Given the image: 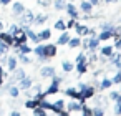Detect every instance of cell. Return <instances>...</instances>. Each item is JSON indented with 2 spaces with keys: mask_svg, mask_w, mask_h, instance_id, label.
I'll list each match as a JSON object with an SVG mask.
<instances>
[{
  "mask_svg": "<svg viewBox=\"0 0 121 116\" xmlns=\"http://www.w3.org/2000/svg\"><path fill=\"white\" fill-rule=\"evenodd\" d=\"M83 108H85V101L81 99H71L68 104H65V109L68 113H81Z\"/></svg>",
  "mask_w": 121,
  "mask_h": 116,
  "instance_id": "obj_1",
  "label": "cell"
},
{
  "mask_svg": "<svg viewBox=\"0 0 121 116\" xmlns=\"http://www.w3.org/2000/svg\"><path fill=\"white\" fill-rule=\"evenodd\" d=\"M75 30H76V35L78 37H86V35H95V30H91V28H88L85 23H78L76 22V25H75Z\"/></svg>",
  "mask_w": 121,
  "mask_h": 116,
  "instance_id": "obj_2",
  "label": "cell"
},
{
  "mask_svg": "<svg viewBox=\"0 0 121 116\" xmlns=\"http://www.w3.org/2000/svg\"><path fill=\"white\" fill-rule=\"evenodd\" d=\"M56 45H52V43H48V45H43V55L48 58V60H52V58H55L56 56Z\"/></svg>",
  "mask_w": 121,
  "mask_h": 116,
  "instance_id": "obj_3",
  "label": "cell"
},
{
  "mask_svg": "<svg viewBox=\"0 0 121 116\" xmlns=\"http://www.w3.org/2000/svg\"><path fill=\"white\" fill-rule=\"evenodd\" d=\"M53 75H55V68H53V66H42V68H40V76H42L43 80L52 78Z\"/></svg>",
  "mask_w": 121,
  "mask_h": 116,
  "instance_id": "obj_4",
  "label": "cell"
},
{
  "mask_svg": "<svg viewBox=\"0 0 121 116\" xmlns=\"http://www.w3.org/2000/svg\"><path fill=\"white\" fill-rule=\"evenodd\" d=\"M65 12H66V13H68V17H71V18H78V15H80L78 9H76L73 4H66V7H65Z\"/></svg>",
  "mask_w": 121,
  "mask_h": 116,
  "instance_id": "obj_5",
  "label": "cell"
},
{
  "mask_svg": "<svg viewBox=\"0 0 121 116\" xmlns=\"http://www.w3.org/2000/svg\"><path fill=\"white\" fill-rule=\"evenodd\" d=\"M23 12H25V7H23V4H20V2H15V4L12 5V13H13V17H20Z\"/></svg>",
  "mask_w": 121,
  "mask_h": 116,
  "instance_id": "obj_6",
  "label": "cell"
},
{
  "mask_svg": "<svg viewBox=\"0 0 121 116\" xmlns=\"http://www.w3.org/2000/svg\"><path fill=\"white\" fill-rule=\"evenodd\" d=\"M32 85H33V80H32L30 76H23V78L18 81V88H20V90H28Z\"/></svg>",
  "mask_w": 121,
  "mask_h": 116,
  "instance_id": "obj_7",
  "label": "cell"
},
{
  "mask_svg": "<svg viewBox=\"0 0 121 116\" xmlns=\"http://www.w3.org/2000/svg\"><path fill=\"white\" fill-rule=\"evenodd\" d=\"M93 4L91 2H88V0H81V4H80V10L83 12V13H91L93 12Z\"/></svg>",
  "mask_w": 121,
  "mask_h": 116,
  "instance_id": "obj_8",
  "label": "cell"
},
{
  "mask_svg": "<svg viewBox=\"0 0 121 116\" xmlns=\"http://www.w3.org/2000/svg\"><path fill=\"white\" fill-rule=\"evenodd\" d=\"M65 95L71 99H80V93H78V88H73V86H68L65 90Z\"/></svg>",
  "mask_w": 121,
  "mask_h": 116,
  "instance_id": "obj_9",
  "label": "cell"
},
{
  "mask_svg": "<svg viewBox=\"0 0 121 116\" xmlns=\"http://www.w3.org/2000/svg\"><path fill=\"white\" fill-rule=\"evenodd\" d=\"M111 86H113V81H111V78L104 76V78L99 81V85H98V90H99V91H103V90H108V88H111Z\"/></svg>",
  "mask_w": 121,
  "mask_h": 116,
  "instance_id": "obj_10",
  "label": "cell"
},
{
  "mask_svg": "<svg viewBox=\"0 0 121 116\" xmlns=\"http://www.w3.org/2000/svg\"><path fill=\"white\" fill-rule=\"evenodd\" d=\"M23 76H27V73H25L23 68H15V70L12 71V78H13L15 81H20Z\"/></svg>",
  "mask_w": 121,
  "mask_h": 116,
  "instance_id": "obj_11",
  "label": "cell"
},
{
  "mask_svg": "<svg viewBox=\"0 0 121 116\" xmlns=\"http://www.w3.org/2000/svg\"><path fill=\"white\" fill-rule=\"evenodd\" d=\"M68 40H70V35L66 33V30H63L61 32V35L58 37V40H56V45L58 47H63V45H66L68 43Z\"/></svg>",
  "mask_w": 121,
  "mask_h": 116,
  "instance_id": "obj_12",
  "label": "cell"
},
{
  "mask_svg": "<svg viewBox=\"0 0 121 116\" xmlns=\"http://www.w3.org/2000/svg\"><path fill=\"white\" fill-rule=\"evenodd\" d=\"M17 63H18V58L17 56H7V68L10 70V71H13L15 68H17Z\"/></svg>",
  "mask_w": 121,
  "mask_h": 116,
  "instance_id": "obj_13",
  "label": "cell"
},
{
  "mask_svg": "<svg viewBox=\"0 0 121 116\" xmlns=\"http://www.w3.org/2000/svg\"><path fill=\"white\" fill-rule=\"evenodd\" d=\"M7 91H9V95H10L12 98H15V99L20 96V88L15 86V85H9V86H7Z\"/></svg>",
  "mask_w": 121,
  "mask_h": 116,
  "instance_id": "obj_14",
  "label": "cell"
},
{
  "mask_svg": "<svg viewBox=\"0 0 121 116\" xmlns=\"http://www.w3.org/2000/svg\"><path fill=\"white\" fill-rule=\"evenodd\" d=\"M47 20H48L47 13H38L37 17H33V25H43Z\"/></svg>",
  "mask_w": 121,
  "mask_h": 116,
  "instance_id": "obj_15",
  "label": "cell"
},
{
  "mask_svg": "<svg viewBox=\"0 0 121 116\" xmlns=\"http://www.w3.org/2000/svg\"><path fill=\"white\" fill-rule=\"evenodd\" d=\"M38 38H40V42L50 40V38H52V30H50V28H43V30L38 33Z\"/></svg>",
  "mask_w": 121,
  "mask_h": 116,
  "instance_id": "obj_16",
  "label": "cell"
},
{
  "mask_svg": "<svg viewBox=\"0 0 121 116\" xmlns=\"http://www.w3.org/2000/svg\"><path fill=\"white\" fill-rule=\"evenodd\" d=\"M80 42H81V38H80V37H73V38H70V40H68L66 47H68L70 50H73V48H80Z\"/></svg>",
  "mask_w": 121,
  "mask_h": 116,
  "instance_id": "obj_17",
  "label": "cell"
},
{
  "mask_svg": "<svg viewBox=\"0 0 121 116\" xmlns=\"http://www.w3.org/2000/svg\"><path fill=\"white\" fill-rule=\"evenodd\" d=\"M61 68H63L65 73H71V71L75 70V65H73L70 60H63V61H61Z\"/></svg>",
  "mask_w": 121,
  "mask_h": 116,
  "instance_id": "obj_18",
  "label": "cell"
},
{
  "mask_svg": "<svg viewBox=\"0 0 121 116\" xmlns=\"http://www.w3.org/2000/svg\"><path fill=\"white\" fill-rule=\"evenodd\" d=\"M17 58H18V61H20L22 65H30V63H32V58H30L27 53H17Z\"/></svg>",
  "mask_w": 121,
  "mask_h": 116,
  "instance_id": "obj_19",
  "label": "cell"
},
{
  "mask_svg": "<svg viewBox=\"0 0 121 116\" xmlns=\"http://www.w3.org/2000/svg\"><path fill=\"white\" fill-rule=\"evenodd\" d=\"M75 68H76L78 75H85V73L88 71V65H86V61H80V63H76Z\"/></svg>",
  "mask_w": 121,
  "mask_h": 116,
  "instance_id": "obj_20",
  "label": "cell"
},
{
  "mask_svg": "<svg viewBox=\"0 0 121 116\" xmlns=\"http://www.w3.org/2000/svg\"><path fill=\"white\" fill-rule=\"evenodd\" d=\"M66 0H53V7H55V10H58V12H61V10H65V7H66Z\"/></svg>",
  "mask_w": 121,
  "mask_h": 116,
  "instance_id": "obj_21",
  "label": "cell"
},
{
  "mask_svg": "<svg viewBox=\"0 0 121 116\" xmlns=\"http://www.w3.org/2000/svg\"><path fill=\"white\" fill-rule=\"evenodd\" d=\"M23 106L28 108V109H33L35 106H38V99H37V98H28V99L23 103Z\"/></svg>",
  "mask_w": 121,
  "mask_h": 116,
  "instance_id": "obj_22",
  "label": "cell"
},
{
  "mask_svg": "<svg viewBox=\"0 0 121 116\" xmlns=\"http://www.w3.org/2000/svg\"><path fill=\"white\" fill-rule=\"evenodd\" d=\"M99 42H103V40H109V38H113V32L111 30H101V33H99Z\"/></svg>",
  "mask_w": 121,
  "mask_h": 116,
  "instance_id": "obj_23",
  "label": "cell"
},
{
  "mask_svg": "<svg viewBox=\"0 0 121 116\" xmlns=\"http://www.w3.org/2000/svg\"><path fill=\"white\" fill-rule=\"evenodd\" d=\"M98 50H101V55H103V56H109V55L114 52V47H111V45H106V47H103V48H98Z\"/></svg>",
  "mask_w": 121,
  "mask_h": 116,
  "instance_id": "obj_24",
  "label": "cell"
},
{
  "mask_svg": "<svg viewBox=\"0 0 121 116\" xmlns=\"http://www.w3.org/2000/svg\"><path fill=\"white\" fill-rule=\"evenodd\" d=\"M53 27H55L56 30H60V32H63V30H66V25H65V20H63V18H60V20H56V22L53 23Z\"/></svg>",
  "mask_w": 121,
  "mask_h": 116,
  "instance_id": "obj_25",
  "label": "cell"
},
{
  "mask_svg": "<svg viewBox=\"0 0 121 116\" xmlns=\"http://www.w3.org/2000/svg\"><path fill=\"white\" fill-rule=\"evenodd\" d=\"M108 99H111V101H118V99H121V91H119V90H118V91H109Z\"/></svg>",
  "mask_w": 121,
  "mask_h": 116,
  "instance_id": "obj_26",
  "label": "cell"
},
{
  "mask_svg": "<svg viewBox=\"0 0 121 116\" xmlns=\"http://www.w3.org/2000/svg\"><path fill=\"white\" fill-rule=\"evenodd\" d=\"M113 28H114V23L113 22H104V23L99 25V30H111L113 32Z\"/></svg>",
  "mask_w": 121,
  "mask_h": 116,
  "instance_id": "obj_27",
  "label": "cell"
},
{
  "mask_svg": "<svg viewBox=\"0 0 121 116\" xmlns=\"http://www.w3.org/2000/svg\"><path fill=\"white\" fill-rule=\"evenodd\" d=\"M9 50H10V45L0 40V53H9Z\"/></svg>",
  "mask_w": 121,
  "mask_h": 116,
  "instance_id": "obj_28",
  "label": "cell"
},
{
  "mask_svg": "<svg viewBox=\"0 0 121 116\" xmlns=\"http://www.w3.org/2000/svg\"><path fill=\"white\" fill-rule=\"evenodd\" d=\"M33 114H38V116L43 114V116H45V114H47V109L42 108V106H35V108H33Z\"/></svg>",
  "mask_w": 121,
  "mask_h": 116,
  "instance_id": "obj_29",
  "label": "cell"
},
{
  "mask_svg": "<svg viewBox=\"0 0 121 116\" xmlns=\"http://www.w3.org/2000/svg\"><path fill=\"white\" fill-rule=\"evenodd\" d=\"M65 25H66V30L75 28V25H76V18H71V17H70V20H68V22H65Z\"/></svg>",
  "mask_w": 121,
  "mask_h": 116,
  "instance_id": "obj_30",
  "label": "cell"
},
{
  "mask_svg": "<svg viewBox=\"0 0 121 116\" xmlns=\"http://www.w3.org/2000/svg\"><path fill=\"white\" fill-rule=\"evenodd\" d=\"M111 81H113V83H116V85H119V83H121V70H118V73L111 78Z\"/></svg>",
  "mask_w": 121,
  "mask_h": 116,
  "instance_id": "obj_31",
  "label": "cell"
},
{
  "mask_svg": "<svg viewBox=\"0 0 121 116\" xmlns=\"http://www.w3.org/2000/svg\"><path fill=\"white\" fill-rule=\"evenodd\" d=\"M114 37H121V25H114V28H113V38Z\"/></svg>",
  "mask_w": 121,
  "mask_h": 116,
  "instance_id": "obj_32",
  "label": "cell"
},
{
  "mask_svg": "<svg viewBox=\"0 0 121 116\" xmlns=\"http://www.w3.org/2000/svg\"><path fill=\"white\" fill-rule=\"evenodd\" d=\"M114 50H121V37H114Z\"/></svg>",
  "mask_w": 121,
  "mask_h": 116,
  "instance_id": "obj_33",
  "label": "cell"
},
{
  "mask_svg": "<svg viewBox=\"0 0 121 116\" xmlns=\"http://www.w3.org/2000/svg\"><path fill=\"white\" fill-rule=\"evenodd\" d=\"M37 4H38L40 7H45V9H47V7L52 4V0H37Z\"/></svg>",
  "mask_w": 121,
  "mask_h": 116,
  "instance_id": "obj_34",
  "label": "cell"
},
{
  "mask_svg": "<svg viewBox=\"0 0 121 116\" xmlns=\"http://www.w3.org/2000/svg\"><path fill=\"white\" fill-rule=\"evenodd\" d=\"M80 61H86V55H85L83 52L76 55V63H80Z\"/></svg>",
  "mask_w": 121,
  "mask_h": 116,
  "instance_id": "obj_35",
  "label": "cell"
},
{
  "mask_svg": "<svg viewBox=\"0 0 121 116\" xmlns=\"http://www.w3.org/2000/svg\"><path fill=\"white\" fill-rule=\"evenodd\" d=\"M18 27H20V25H17V23H12V25L9 27V33H10V35H13V32H15Z\"/></svg>",
  "mask_w": 121,
  "mask_h": 116,
  "instance_id": "obj_36",
  "label": "cell"
},
{
  "mask_svg": "<svg viewBox=\"0 0 121 116\" xmlns=\"http://www.w3.org/2000/svg\"><path fill=\"white\" fill-rule=\"evenodd\" d=\"M10 2H12V0H0V4H2L4 7H5V5H9Z\"/></svg>",
  "mask_w": 121,
  "mask_h": 116,
  "instance_id": "obj_37",
  "label": "cell"
},
{
  "mask_svg": "<svg viewBox=\"0 0 121 116\" xmlns=\"http://www.w3.org/2000/svg\"><path fill=\"white\" fill-rule=\"evenodd\" d=\"M88 2H91L93 5H99V4H101V0H88Z\"/></svg>",
  "mask_w": 121,
  "mask_h": 116,
  "instance_id": "obj_38",
  "label": "cell"
},
{
  "mask_svg": "<svg viewBox=\"0 0 121 116\" xmlns=\"http://www.w3.org/2000/svg\"><path fill=\"white\" fill-rule=\"evenodd\" d=\"M4 80H5V76H2V75H0V88L4 86Z\"/></svg>",
  "mask_w": 121,
  "mask_h": 116,
  "instance_id": "obj_39",
  "label": "cell"
},
{
  "mask_svg": "<svg viewBox=\"0 0 121 116\" xmlns=\"http://www.w3.org/2000/svg\"><path fill=\"white\" fill-rule=\"evenodd\" d=\"M4 30V22H2V18H0V32Z\"/></svg>",
  "mask_w": 121,
  "mask_h": 116,
  "instance_id": "obj_40",
  "label": "cell"
},
{
  "mask_svg": "<svg viewBox=\"0 0 121 116\" xmlns=\"http://www.w3.org/2000/svg\"><path fill=\"white\" fill-rule=\"evenodd\" d=\"M119 70H121V58H119Z\"/></svg>",
  "mask_w": 121,
  "mask_h": 116,
  "instance_id": "obj_41",
  "label": "cell"
},
{
  "mask_svg": "<svg viewBox=\"0 0 121 116\" xmlns=\"http://www.w3.org/2000/svg\"><path fill=\"white\" fill-rule=\"evenodd\" d=\"M119 91H121V83H119Z\"/></svg>",
  "mask_w": 121,
  "mask_h": 116,
  "instance_id": "obj_42",
  "label": "cell"
},
{
  "mask_svg": "<svg viewBox=\"0 0 121 116\" xmlns=\"http://www.w3.org/2000/svg\"><path fill=\"white\" fill-rule=\"evenodd\" d=\"M0 113H2V106H0Z\"/></svg>",
  "mask_w": 121,
  "mask_h": 116,
  "instance_id": "obj_43",
  "label": "cell"
},
{
  "mask_svg": "<svg viewBox=\"0 0 121 116\" xmlns=\"http://www.w3.org/2000/svg\"><path fill=\"white\" fill-rule=\"evenodd\" d=\"M70 2H73V0H70Z\"/></svg>",
  "mask_w": 121,
  "mask_h": 116,
  "instance_id": "obj_44",
  "label": "cell"
},
{
  "mask_svg": "<svg viewBox=\"0 0 121 116\" xmlns=\"http://www.w3.org/2000/svg\"><path fill=\"white\" fill-rule=\"evenodd\" d=\"M118 2H121V0H118Z\"/></svg>",
  "mask_w": 121,
  "mask_h": 116,
  "instance_id": "obj_45",
  "label": "cell"
},
{
  "mask_svg": "<svg viewBox=\"0 0 121 116\" xmlns=\"http://www.w3.org/2000/svg\"><path fill=\"white\" fill-rule=\"evenodd\" d=\"M52 2H53V0H52Z\"/></svg>",
  "mask_w": 121,
  "mask_h": 116,
  "instance_id": "obj_46",
  "label": "cell"
}]
</instances>
